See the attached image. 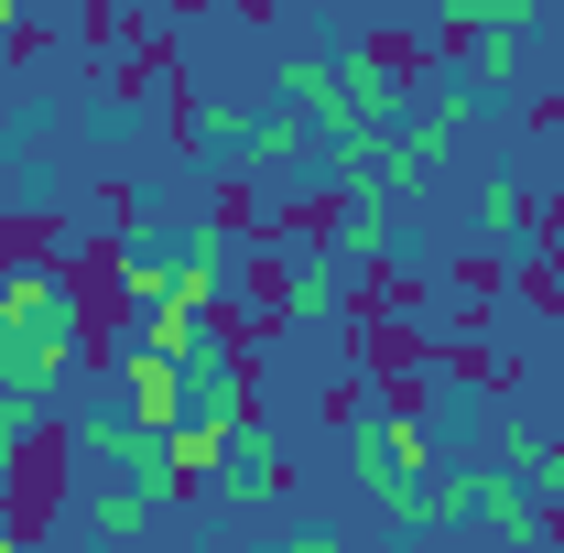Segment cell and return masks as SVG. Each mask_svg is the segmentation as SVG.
I'll return each instance as SVG.
<instances>
[{
    "label": "cell",
    "instance_id": "6da1fadb",
    "mask_svg": "<svg viewBox=\"0 0 564 553\" xmlns=\"http://www.w3.org/2000/svg\"><path fill=\"white\" fill-rule=\"evenodd\" d=\"M434 467V445H423L413 413H358L348 423V478L402 521V532H445V521H467V478H423Z\"/></svg>",
    "mask_w": 564,
    "mask_h": 553
},
{
    "label": "cell",
    "instance_id": "7a4b0ae2",
    "mask_svg": "<svg viewBox=\"0 0 564 553\" xmlns=\"http://www.w3.org/2000/svg\"><path fill=\"white\" fill-rule=\"evenodd\" d=\"M0 326L22 337V369H33L44 391L87 358V315H76V293L44 272V261H11V272H0Z\"/></svg>",
    "mask_w": 564,
    "mask_h": 553
},
{
    "label": "cell",
    "instance_id": "3957f363",
    "mask_svg": "<svg viewBox=\"0 0 564 553\" xmlns=\"http://www.w3.org/2000/svg\"><path fill=\"white\" fill-rule=\"evenodd\" d=\"M120 413L152 423V434H174V423H185V358H174V347L141 337L131 358H120Z\"/></svg>",
    "mask_w": 564,
    "mask_h": 553
},
{
    "label": "cell",
    "instance_id": "277c9868",
    "mask_svg": "<svg viewBox=\"0 0 564 553\" xmlns=\"http://www.w3.org/2000/svg\"><path fill=\"white\" fill-rule=\"evenodd\" d=\"M456 478H467V521H489V532H510V543L543 532V488L521 478V467H456Z\"/></svg>",
    "mask_w": 564,
    "mask_h": 553
},
{
    "label": "cell",
    "instance_id": "5b68a950",
    "mask_svg": "<svg viewBox=\"0 0 564 553\" xmlns=\"http://www.w3.org/2000/svg\"><path fill=\"white\" fill-rule=\"evenodd\" d=\"M282 98L304 109V120H326V131H348V66H326V55H304V66H282Z\"/></svg>",
    "mask_w": 564,
    "mask_h": 553
},
{
    "label": "cell",
    "instance_id": "8992f818",
    "mask_svg": "<svg viewBox=\"0 0 564 553\" xmlns=\"http://www.w3.org/2000/svg\"><path fill=\"white\" fill-rule=\"evenodd\" d=\"M228 272H239L228 228H196V239L174 250V293H196V304H228Z\"/></svg>",
    "mask_w": 564,
    "mask_h": 553
},
{
    "label": "cell",
    "instance_id": "52a82bcc",
    "mask_svg": "<svg viewBox=\"0 0 564 553\" xmlns=\"http://www.w3.org/2000/svg\"><path fill=\"white\" fill-rule=\"evenodd\" d=\"M337 250H348V261H380V250H391V185H348V207H337Z\"/></svg>",
    "mask_w": 564,
    "mask_h": 553
},
{
    "label": "cell",
    "instance_id": "ba28073f",
    "mask_svg": "<svg viewBox=\"0 0 564 553\" xmlns=\"http://www.w3.org/2000/svg\"><path fill=\"white\" fill-rule=\"evenodd\" d=\"M44 423H55V391L44 380H0V456H22Z\"/></svg>",
    "mask_w": 564,
    "mask_h": 553
},
{
    "label": "cell",
    "instance_id": "9c48e42d",
    "mask_svg": "<svg viewBox=\"0 0 564 553\" xmlns=\"http://www.w3.org/2000/svg\"><path fill=\"white\" fill-rule=\"evenodd\" d=\"M282 467H272V445H261V423H228V499H272Z\"/></svg>",
    "mask_w": 564,
    "mask_h": 553
},
{
    "label": "cell",
    "instance_id": "30bf717a",
    "mask_svg": "<svg viewBox=\"0 0 564 553\" xmlns=\"http://www.w3.org/2000/svg\"><path fill=\"white\" fill-rule=\"evenodd\" d=\"M120 293H131V304L174 293V250H163V239H131V250H120Z\"/></svg>",
    "mask_w": 564,
    "mask_h": 553
},
{
    "label": "cell",
    "instance_id": "8fae6325",
    "mask_svg": "<svg viewBox=\"0 0 564 553\" xmlns=\"http://www.w3.org/2000/svg\"><path fill=\"white\" fill-rule=\"evenodd\" d=\"M304 141H315V120H261V131H250V163L282 174V163H304Z\"/></svg>",
    "mask_w": 564,
    "mask_h": 553
},
{
    "label": "cell",
    "instance_id": "7c38bea8",
    "mask_svg": "<svg viewBox=\"0 0 564 553\" xmlns=\"http://www.w3.org/2000/svg\"><path fill=\"white\" fill-rule=\"evenodd\" d=\"M543 0H445V33H489V22H532Z\"/></svg>",
    "mask_w": 564,
    "mask_h": 553
},
{
    "label": "cell",
    "instance_id": "4fadbf2b",
    "mask_svg": "<svg viewBox=\"0 0 564 553\" xmlns=\"http://www.w3.org/2000/svg\"><path fill=\"white\" fill-rule=\"evenodd\" d=\"M478 228H489V239H521V228H532V196H521V185H489V196H478Z\"/></svg>",
    "mask_w": 564,
    "mask_h": 553
},
{
    "label": "cell",
    "instance_id": "5bb4252c",
    "mask_svg": "<svg viewBox=\"0 0 564 553\" xmlns=\"http://www.w3.org/2000/svg\"><path fill=\"white\" fill-rule=\"evenodd\" d=\"M282 315H304V326H315V315H337V282H326V272H293V293H282Z\"/></svg>",
    "mask_w": 564,
    "mask_h": 553
},
{
    "label": "cell",
    "instance_id": "9a60e30c",
    "mask_svg": "<svg viewBox=\"0 0 564 553\" xmlns=\"http://www.w3.org/2000/svg\"><path fill=\"white\" fill-rule=\"evenodd\" d=\"M196 141H207V152H250V131H239V109H196Z\"/></svg>",
    "mask_w": 564,
    "mask_h": 553
},
{
    "label": "cell",
    "instance_id": "2e32d148",
    "mask_svg": "<svg viewBox=\"0 0 564 553\" xmlns=\"http://www.w3.org/2000/svg\"><path fill=\"white\" fill-rule=\"evenodd\" d=\"M11 22H22V0H0V44H11Z\"/></svg>",
    "mask_w": 564,
    "mask_h": 553
},
{
    "label": "cell",
    "instance_id": "e0dca14e",
    "mask_svg": "<svg viewBox=\"0 0 564 553\" xmlns=\"http://www.w3.org/2000/svg\"><path fill=\"white\" fill-rule=\"evenodd\" d=\"M380 11H413V0H380Z\"/></svg>",
    "mask_w": 564,
    "mask_h": 553
},
{
    "label": "cell",
    "instance_id": "ac0fdd59",
    "mask_svg": "<svg viewBox=\"0 0 564 553\" xmlns=\"http://www.w3.org/2000/svg\"><path fill=\"white\" fill-rule=\"evenodd\" d=\"M11 467H22V456H0V478H11Z\"/></svg>",
    "mask_w": 564,
    "mask_h": 553
}]
</instances>
